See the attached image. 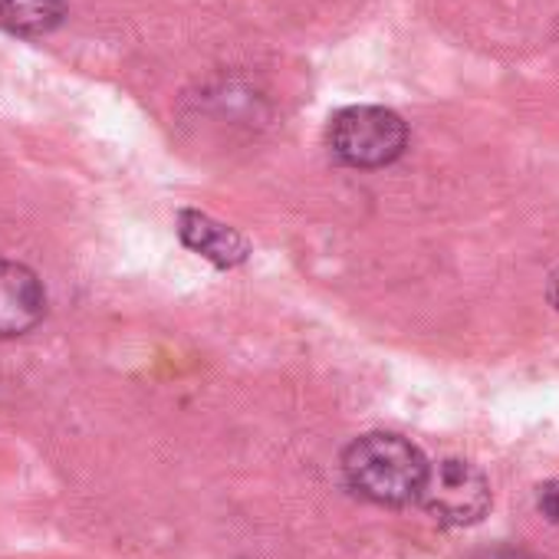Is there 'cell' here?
Masks as SVG:
<instances>
[{
    "mask_svg": "<svg viewBox=\"0 0 559 559\" xmlns=\"http://www.w3.org/2000/svg\"><path fill=\"white\" fill-rule=\"evenodd\" d=\"M47 313V294L34 270L0 260V340L31 333Z\"/></svg>",
    "mask_w": 559,
    "mask_h": 559,
    "instance_id": "obj_4",
    "label": "cell"
},
{
    "mask_svg": "<svg viewBox=\"0 0 559 559\" xmlns=\"http://www.w3.org/2000/svg\"><path fill=\"white\" fill-rule=\"evenodd\" d=\"M178 234H181L185 247H191L194 253H201L204 260H211L217 266H237L247 260V240L234 227L217 224L207 214L181 211L178 214Z\"/></svg>",
    "mask_w": 559,
    "mask_h": 559,
    "instance_id": "obj_5",
    "label": "cell"
},
{
    "mask_svg": "<svg viewBox=\"0 0 559 559\" xmlns=\"http://www.w3.org/2000/svg\"><path fill=\"white\" fill-rule=\"evenodd\" d=\"M330 152L349 168H385L402 158L408 145V126L385 106H349L330 119Z\"/></svg>",
    "mask_w": 559,
    "mask_h": 559,
    "instance_id": "obj_2",
    "label": "cell"
},
{
    "mask_svg": "<svg viewBox=\"0 0 559 559\" xmlns=\"http://www.w3.org/2000/svg\"><path fill=\"white\" fill-rule=\"evenodd\" d=\"M536 510L546 516V523L559 526V480H546L536 490Z\"/></svg>",
    "mask_w": 559,
    "mask_h": 559,
    "instance_id": "obj_7",
    "label": "cell"
},
{
    "mask_svg": "<svg viewBox=\"0 0 559 559\" xmlns=\"http://www.w3.org/2000/svg\"><path fill=\"white\" fill-rule=\"evenodd\" d=\"M474 559H536V556H530L526 549H513V546H493V549L477 552Z\"/></svg>",
    "mask_w": 559,
    "mask_h": 559,
    "instance_id": "obj_8",
    "label": "cell"
},
{
    "mask_svg": "<svg viewBox=\"0 0 559 559\" xmlns=\"http://www.w3.org/2000/svg\"><path fill=\"white\" fill-rule=\"evenodd\" d=\"M415 503L444 526H471L490 510V484L471 461L444 457L428 464Z\"/></svg>",
    "mask_w": 559,
    "mask_h": 559,
    "instance_id": "obj_3",
    "label": "cell"
},
{
    "mask_svg": "<svg viewBox=\"0 0 559 559\" xmlns=\"http://www.w3.org/2000/svg\"><path fill=\"white\" fill-rule=\"evenodd\" d=\"M428 461L402 435L369 431L343 454V477L349 490L379 507H405L418 500Z\"/></svg>",
    "mask_w": 559,
    "mask_h": 559,
    "instance_id": "obj_1",
    "label": "cell"
},
{
    "mask_svg": "<svg viewBox=\"0 0 559 559\" xmlns=\"http://www.w3.org/2000/svg\"><path fill=\"white\" fill-rule=\"evenodd\" d=\"M67 0H0V31L17 37H44L63 24Z\"/></svg>",
    "mask_w": 559,
    "mask_h": 559,
    "instance_id": "obj_6",
    "label": "cell"
},
{
    "mask_svg": "<svg viewBox=\"0 0 559 559\" xmlns=\"http://www.w3.org/2000/svg\"><path fill=\"white\" fill-rule=\"evenodd\" d=\"M549 304H552V307L559 310V270H556V273L549 276Z\"/></svg>",
    "mask_w": 559,
    "mask_h": 559,
    "instance_id": "obj_9",
    "label": "cell"
}]
</instances>
